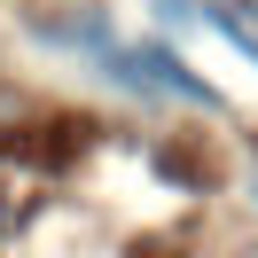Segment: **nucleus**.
I'll use <instances>...</instances> for the list:
<instances>
[{
    "label": "nucleus",
    "mask_w": 258,
    "mask_h": 258,
    "mask_svg": "<svg viewBox=\"0 0 258 258\" xmlns=\"http://www.w3.org/2000/svg\"><path fill=\"white\" fill-rule=\"evenodd\" d=\"M204 24H219V32H227V39H235V47H242V55L258 63V32H250V24L235 16V8H204Z\"/></svg>",
    "instance_id": "obj_2"
},
{
    "label": "nucleus",
    "mask_w": 258,
    "mask_h": 258,
    "mask_svg": "<svg viewBox=\"0 0 258 258\" xmlns=\"http://www.w3.org/2000/svg\"><path fill=\"white\" fill-rule=\"evenodd\" d=\"M102 71H110L117 86H133V94H172V102H196V110L219 102L196 71H180L172 47H102Z\"/></svg>",
    "instance_id": "obj_1"
},
{
    "label": "nucleus",
    "mask_w": 258,
    "mask_h": 258,
    "mask_svg": "<svg viewBox=\"0 0 258 258\" xmlns=\"http://www.w3.org/2000/svg\"><path fill=\"white\" fill-rule=\"evenodd\" d=\"M8 219H16V204H0V227H8Z\"/></svg>",
    "instance_id": "obj_4"
},
{
    "label": "nucleus",
    "mask_w": 258,
    "mask_h": 258,
    "mask_svg": "<svg viewBox=\"0 0 258 258\" xmlns=\"http://www.w3.org/2000/svg\"><path fill=\"white\" fill-rule=\"evenodd\" d=\"M157 16H164V24H196L204 8H196V0H157Z\"/></svg>",
    "instance_id": "obj_3"
},
{
    "label": "nucleus",
    "mask_w": 258,
    "mask_h": 258,
    "mask_svg": "<svg viewBox=\"0 0 258 258\" xmlns=\"http://www.w3.org/2000/svg\"><path fill=\"white\" fill-rule=\"evenodd\" d=\"M242 8H258V0H242Z\"/></svg>",
    "instance_id": "obj_5"
}]
</instances>
